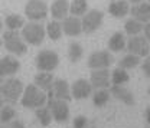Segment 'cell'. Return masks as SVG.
<instances>
[{
    "label": "cell",
    "mask_w": 150,
    "mask_h": 128,
    "mask_svg": "<svg viewBox=\"0 0 150 128\" xmlns=\"http://www.w3.org/2000/svg\"><path fill=\"white\" fill-rule=\"evenodd\" d=\"M46 102H48V95H46V92L39 89L35 84H30V85H28V87L23 89L22 98H20V104H22L25 108L38 110V108L45 107Z\"/></svg>",
    "instance_id": "obj_1"
},
{
    "label": "cell",
    "mask_w": 150,
    "mask_h": 128,
    "mask_svg": "<svg viewBox=\"0 0 150 128\" xmlns=\"http://www.w3.org/2000/svg\"><path fill=\"white\" fill-rule=\"evenodd\" d=\"M23 82L18 78H9L0 85V98L6 102L15 104L22 98L23 94Z\"/></svg>",
    "instance_id": "obj_2"
},
{
    "label": "cell",
    "mask_w": 150,
    "mask_h": 128,
    "mask_svg": "<svg viewBox=\"0 0 150 128\" xmlns=\"http://www.w3.org/2000/svg\"><path fill=\"white\" fill-rule=\"evenodd\" d=\"M22 39L25 40V43L33 45V46H39L46 36L45 27L38 23V22H29L28 25H25L22 27V33H20Z\"/></svg>",
    "instance_id": "obj_3"
},
{
    "label": "cell",
    "mask_w": 150,
    "mask_h": 128,
    "mask_svg": "<svg viewBox=\"0 0 150 128\" xmlns=\"http://www.w3.org/2000/svg\"><path fill=\"white\" fill-rule=\"evenodd\" d=\"M3 43H4V48L13 55L22 56L28 52V46L18 30H7L3 35Z\"/></svg>",
    "instance_id": "obj_4"
},
{
    "label": "cell",
    "mask_w": 150,
    "mask_h": 128,
    "mask_svg": "<svg viewBox=\"0 0 150 128\" xmlns=\"http://www.w3.org/2000/svg\"><path fill=\"white\" fill-rule=\"evenodd\" d=\"M35 63H36V68L40 72H51V71H54L56 66H58L59 56L54 51L43 49V51H40L36 55Z\"/></svg>",
    "instance_id": "obj_5"
},
{
    "label": "cell",
    "mask_w": 150,
    "mask_h": 128,
    "mask_svg": "<svg viewBox=\"0 0 150 128\" xmlns=\"http://www.w3.org/2000/svg\"><path fill=\"white\" fill-rule=\"evenodd\" d=\"M48 6L43 0H29L25 6V15L30 22H39L48 16Z\"/></svg>",
    "instance_id": "obj_6"
},
{
    "label": "cell",
    "mask_w": 150,
    "mask_h": 128,
    "mask_svg": "<svg viewBox=\"0 0 150 128\" xmlns=\"http://www.w3.org/2000/svg\"><path fill=\"white\" fill-rule=\"evenodd\" d=\"M104 20V13L101 10H88L81 20V26H82V32L84 33H93L97 29H100V26L103 25Z\"/></svg>",
    "instance_id": "obj_7"
},
{
    "label": "cell",
    "mask_w": 150,
    "mask_h": 128,
    "mask_svg": "<svg viewBox=\"0 0 150 128\" xmlns=\"http://www.w3.org/2000/svg\"><path fill=\"white\" fill-rule=\"evenodd\" d=\"M48 108L52 114V118L56 122L62 124L67 122L69 120V107L65 101L61 99H55V98H48Z\"/></svg>",
    "instance_id": "obj_8"
},
{
    "label": "cell",
    "mask_w": 150,
    "mask_h": 128,
    "mask_svg": "<svg viewBox=\"0 0 150 128\" xmlns=\"http://www.w3.org/2000/svg\"><path fill=\"white\" fill-rule=\"evenodd\" d=\"M126 49L129 51V53L139 58H146L150 53V45L144 36H131L126 42Z\"/></svg>",
    "instance_id": "obj_9"
},
{
    "label": "cell",
    "mask_w": 150,
    "mask_h": 128,
    "mask_svg": "<svg viewBox=\"0 0 150 128\" xmlns=\"http://www.w3.org/2000/svg\"><path fill=\"white\" fill-rule=\"evenodd\" d=\"M114 58L110 53V51H95L88 58V68L91 69H108V66L112 65Z\"/></svg>",
    "instance_id": "obj_10"
},
{
    "label": "cell",
    "mask_w": 150,
    "mask_h": 128,
    "mask_svg": "<svg viewBox=\"0 0 150 128\" xmlns=\"http://www.w3.org/2000/svg\"><path fill=\"white\" fill-rule=\"evenodd\" d=\"M90 84L93 89H107L110 87V71L108 69H94L91 72Z\"/></svg>",
    "instance_id": "obj_11"
},
{
    "label": "cell",
    "mask_w": 150,
    "mask_h": 128,
    "mask_svg": "<svg viewBox=\"0 0 150 128\" xmlns=\"http://www.w3.org/2000/svg\"><path fill=\"white\" fill-rule=\"evenodd\" d=\"M93 94V87L87 79H76L71 87V96L75 99H85Z\"/></svg>",
    "instance_id": "obj_12"
},
{
    "label": "cell",
    "mask_w": 150,
    "mask_h": 128,
    "mask_svg": "<svg viewBox=\"0 0 150 128\" xmlns=\"http://www.w3.org/2000/svg\"><path fill=\"white\" fill-rule=\"evenodd\" d=\"M52 95L55 99H61L65 102H69L72 99L71 96V88L65 79H55L52 85Z\"/></svg>",
    "instance_id": "obj_13"
},
{
    "label": "cell",
    "mask_w": 150,
    "mask_h": 128,
    "mask_svg": "<svg viewBox=\"0 0 150 128\" xmlns=\"http://www.w3.org/2000/svg\"><path fill=\"white\" fill-rule=\"evenodd\" d=\"M131 18L139 20L140 23H149L150 22V3L149 1H142L137 4H133V7H130Z\"/></svg>",
    "instance_id": "obj_14"
},
{
    "label": "cell",
    "mask_w": 150,
    "mask_h": 128,
    "mask_svg": "<svg viewBox=\"0 0 150 128\" xmlns=\"http://www.w3.org/2000/svg\"><path fill=\"white\" fill-rule=\"evenodd\" d=\"M61 25H62V32H64L67 36H78V35L82 33V26H81L79 18L67 16Z\"/></svg>",
    "instance_id": "obj_15"
},
{
    "label": "cell",
    "mask_w": 150,
    "mask_h": 128,
    "mask_svg": "<svg viewBox=\"0 0 150 128\" xmlns=\"http://www.w3.org/2000/svg\"><path fill=\"white\" fill-rule=\"evenodd\" d=\"M20 69V62L13 56H4L0 59V76H12Z\"/></svg>",
    "instance_id": "obj_16"
},
{
    "label": "cell",
    "mask_w": 150,
    "mask_h": 128,
    "mask_svg": "<svg viewBox=\"0 0 150 128\" xmlns=\"http://www.w3.org/2000/svg\"><path fill=\"white\" fill-rule=\"evenodd\" d=\"M51 15L54 20H64L69 13V1L68 0H55L51 6Z\"/></svg>",
    "instance_id": "obj_17"
},
{
    "label": "cell",
    "mask_w": 150,
    "mask_h": 128,
    "mask_svg": "<svg viewBox=\"0 0 150 128\" xmlns=\"http://www.w3.org/2000/svg\"><path fill=\"white\" fill-rule=\"evenodd\" d=\"M108 12H110V15H111L112 18H117V19L124 18L130 12L129 1L127 0H114L108 6Z\"/></svg>",
    "instance_id": "obj_18"
},
{
    "label": "cell",
    "mask_w": 150,
    "mask_h": 128,
    "mask_svg": "<svg viewBox=\"0 0 150 128\" xmlns=\"http://www.w3.org/2000/svg\"><path fill=\"white\" fill-rule=\"evenodd\" d=\"M54 81H55V78H54V75L51 72H39L35 75V79H33L35 85L43 92L52 91Z\"/></svg>",
    "instance_id": "obj_19"
},
{
    "label": "cell",
    "mask_w": 150,
    "mask_h": 128,
    "mask_svg": "<svg viewBox=\"0 0 150 128\" xmlns=\"http://www.w3.org/2000/svg\"><path fill=\"white\" fill-rule=\"evenodd\" d=\"M110 92H111L118 101L124 102L126 105H134V102H136V99H134L133 94H131L127 88H124L123 85H112L111 89H110Z\"/></svg>",
    "instance_id": "obj_20"
},
{
    "label": "cell",
    "mask_w": 150,
    "mask_h": 128,
    "mask_svg": "<svg viewBox=\"0 0 150 128\" xmlns=\"http://www.w3.org/2000/svg\"><path fill=\"white\" fill-rule=\"evenodd\" d=\"M108 49L111 52H121L126 49V37L121 32H115L108 40Z\"/></svg>",
    "instance_id": "obj_21"
},
{
    "label": "cell",
    "mask_w": 150,
    "mask_h": 128,
    "mask_svg": "<svg viewBox=\"0 0 150 128\" xmlns=\"http://www.w3.org/2000/svg\"><path fill=\"white\" fill-rule=\"evenodd\" d=\"M87 12H88V3H87V0H72L71 1V4H69V13H71V16L79 18V16H84Z\"/></svg>",
    "instance_id": "obj_22"
},
{
    "label": "cell",
    "mask_w": 150,
    "mask_h": 128,
    "mask_svg": "<svg viewBox=\"0 0 150 128\" xmlns=\"http://www.w3.org/2000/svg\"><path fill=\"white\" fill-rule=\"evenodd\" d=\"M45 32H46V36L49 37L51 40H58V39H61L62 36V25L58 22V20H51L48 25H46V29H45Z\"/></svg>",
    "instance_id": "obj_23"
},
{
    "label": "cell",
    "mask_w": 150,
    "mask_h": 128,
    "mask_svg": "<svg viewBox=\"0 0 150 128\" xmlns=\"http://www.w3.org/2000/svg\"><path fill=\"white\" fill-rule=\"evenodd\" d=\"M140 58L139 56H134L131 55V53H127L126 56H123L120 60H118V68H121V69H133V68H136V66H139L140 65Z\"/></svg>",
    "instance_id": "obj_24"
},
{
    "label": "cell",
    "mask_w": 150,
    "mask_h": 128,
    "mask_svg": "<svg viewBox=\"0 0 150 128\" xmlns=\"http://www.w3.org/2000/svg\"><path fill=\"white\" fill-rule=\"evenodd\" d=\"M143 26H144L143 23H140L139 20L131 18L124 23V30H126V33L130 35V36H137V35H140V33L143 32Z\"/></svg>",
    "instance_id": "obj_25"
},
{
    "label": "cell",
    "mask_w": 150,
    "mask_h": 128,
    "mask_svg": "<svg viewBox=\"0 0 150 128\" xmlns=\"http://www.w3.org/2000/svg\"><path fill=\"white\" fill-rule=\"evenodd\" d=\"M130 81V75L127 71L121 69V68H115L111 73V84L112 85H124L126 82Z\"/></svg>",
    "instance_id": "obj_26"
},
{
    "label": "cell",
    "mask_w": 150,
    "mask_h": 128,
    "mask_svg": "<svg viewBox=\"0 0 150 128\" xmlns=\"http://www.w3.org/2000/svg\"><path fill=\"white\" fill-rule=\"evenodd\" d=\"M4 23L9 30H19L20 27L25 26V19L20 15H9L4 20Z\"/></svg>",
    "instance_id": "obj_27"
},
{
    "label": "cell",
    "mask_w": 150,
    "mask_h": 128,
    "mask_svg": "<svg viewBox=\"0 0 150 128\" xmlns=\"http://www.w3.org/2000/svg\"><path fill=\"white\" fill-rule=\"evenodd\" d=\"M110 101V91L107 89H97L93 95V102L95 107H104Z\"/></svg>",
    "instance_id": "obj_28"
},
{
    "label": "cell",
    "mask_w": 150,
    "mask_h": 128,
    "mask_svg": "<svg viewBox=\"0 0 150 128\" xmlns=\"http://www.w3.org/2000/svg\"><path fill=\"white\" fill-rule=\"evenodd\" d=\"M84 55V49L79 43L76 42H71L69 43V48H68V58L71 62H78Z\"/></svg>",
    "instance_id": "obj_29"
},
{
    "label": "cell",
    "mask_w": 150,
    "mask_h": 128,
    "mask_svg": "<svg viewBox=\"0 0 150 128\" xmlns=\"http://www.w3.org/2000/svg\"><path fill=\"white\" fill-rule=\"evenodd\" d=\"M36 117H38V121L40 122V125L43 127H48L52 121V114L48 107H42V108H38L36 110Z\"/></svg>",
    "instance_id": "obj_30"
},
{
    "label": "cell",
    "mask_w": 150,
    "mask_h": 128,
    "mask_svg": "<svg viewBox=\"0 0 150 128\" xmlns=\"http://www.w3.org/2000/svg\"><path fill=\"white\" fill-rule=\"evenodd\" d=\"M16 117V111L13 107L10 105H6L0 110V122L1 124H6V122H10L13 118Z\"/></svg>",
    "instance_id": "obj_31"
},
{
    "label": "cell",
    "mask_w": 150,
    "mask_h": 128,
    "mask_svg": "<svg viewBox=\"0 0 150 128\" xmlns=\"http://www.w3.org/2000/svg\"><path fill=\"white\" fill-rule=\"evenodd\" d=\"M72 125H74V128H87L88 121H87V118L84 115H78V117H75Z\"/></svg>",
    "instance_id": "obj_32"
},
{
    "label": "cell",
    "mask_w": 150,
    "mask_h": 128,
    "mask_svg": "<svg viewBox=\"0 0 150 128\" xmlns=\"http://www.w3.org/2000/svg\"><path fill=\"white\" fill-rule=\"evenodd\" d=\"M142 71H143V73L150 79V56H146L144 62L142 63Z\"/></svg>",
    "instance_id": "obj_33"
},
{
    "label": "cell",
    "mask_w": 150,
    "mask_h": 128,
    "mask_svg": "<svg viewBox=\"0 0 150 128\" xmlns=\"http://www.w3.org/2000/svg\"><path fill=\"white\" fill-rule=\"evenodd\" d=\"M0 128H26L20 121H10V122H6V124H1Z\"/></svg>",
    "instance_id": "obj_34"
},
{
    "label": "cell",
    "mask_w": 150,
    "mask_h": 128,
    "mask_svg": "<svg viewBox=\"0 0 150 128\" xmlns=\"http://www.w3.org/2000/svg\"><path fill=\"white\" fill-rule=\"evenodd\" d=\"M143 32H144V39L149 42V45H150V22L149 23H144V26H143Z\"/></svg>",
    "instance_id": "obj_35"
},
{
    "label": "cell",
    "mask_w": 150,
    "mask_h": 128,
    "mask_svg": "<svg viewBox=\"0 0 150 128\" xmlns=\"http://www.w3.org/2000/svg\"><path fill=\"white\" fill-rule=\"evenodd\" d=\"M146 121H147V122L150 124V107L147 108V110H146Z\"/></svg>",
    "instance_id": "obj_36"
},
{
    "label": "cell",
    "mask_w": 150,
    "mask_h": 128,
    "mask_svg": "<svg viewBox=\"0 0 150 128\" xmlns=\"http://www.w3.org/2000/svg\"><path fill=\"white\" fill-rule=\"evenodd\" d=\"M127 1H131L133 4H137V3H142L143 0H127Z\"/></svg>",
    "instance_id": "obj_37"
},
{
    "label": "cell",
    "mask_w": 150,
    "mask_h": 128,
    "mask_svg": "<svg viewBox=\"0 0 150 128\" xmlns=\"http://www.w3.org/2000/svg\"><path fill=\"white\" fill-rule=\"evenodd\" d=\"M1 108H3V99L0 98V110H1Z\"/></svg>",
    "instance_id": "obj_38"
},
{
    "label": "cell",
    "mask_w": 150,
    "mask_h": 128,
    "mask_svg": "<svg viewBox=\"0 0 150 128\" xmlns=\"http://www.w3.org/2000/svg\"><path fill=\"white\" fill-rule=\"evenodd\" d=\"M1 27H3V20L0 19V30H1Z\"/></svg>",
    "instance_id": "obj_39"
},
{
    "label": "cell",
    "mask_w": 150,
    "mask_h": 128,
    "mask_svg": "<svg viewBox=\"0 0 150 128\" xmlns=\"http://www.w3.org/2000/svg\"><path fill=\"white\" fill-rule=\"evenodd\" d=\"M0 46H1V40H0Z\"/></svg>",
    "instance_id": "obj_40"
},
{
    "label": "cell",
    "mask_w": 150,
    "mask_h": 128,
    "mask_svg": "<svg viewBox=\"0 0 150 128\" xmlns=\"http://www.w3.org/2000/svg\"><path fill=\"white\" fill-rule=\"evenodd\" d=\"M149 95H150V88H149Z\"/></svg>",
    "instance_id": "obj_41"
},
{
    "label": "cell",
    "mask_w": 150,
    "mask_h": 128,
    "mask_svg": "<svg viewBox=\"0 0 150 128\" xmlns=\"http://www.w3.org/2000/svg\"><path fill=\"white\" fill-rule=\"evenodd\" d=\"M149 3H150V0H149Z\"/></svg>",
    "instance_id": "obj_42"
}]
</instances>
